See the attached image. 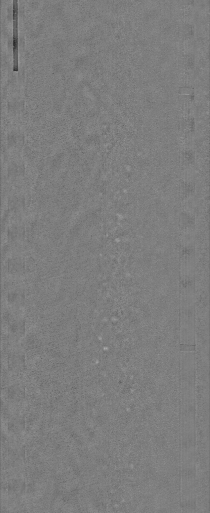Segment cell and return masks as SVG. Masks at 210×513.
Instances as JSON below:
<instances>
[{
  "instance_id": "1",
  "label": "cell",
  "mask_w": 210,
  "mask_h": 513,
  "mask_svg": "<svg viewBox=\"0 0 210 513\" xmlns=\"http://www.w3.org/2000/svg\"><path fill=\"white\" fill-rule=\"evenodd\" d=\"M18 1H13V58L14 71H18Z\"/></svg>"
}]
</instances>
